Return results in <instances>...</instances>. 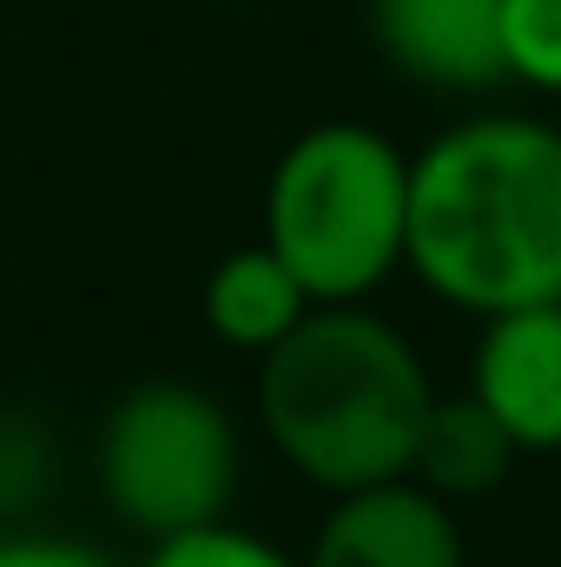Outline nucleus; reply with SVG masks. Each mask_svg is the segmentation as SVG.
<instances>
[{"label": "nucleus", "mask_w": 561, "mask_h": 567, "mask_svg": "<svg viewBox=\"0 0 561 567\" xmlns=\"http://www.w3.org/2000/svg\"><path fill=\"white\" fill-rule=\"evenodd\" d=\"M404 271L469 317L561 297V126L476 113L410 158Z\"/></svg>", "instance_id": "f257e3e1"}, {"label": "nucleus", "mask_w": 561, "mask_h": 567, "mask_svg": "<svg viewBox=\"0 0 561 567\" xmlns=\"http://www.w3.org/2000/svg\"><path fill=\"white\" fill-rule=\"evenodd\" d=\"M252 396L284 468L324 495H350L410 475L436 383L390 317L370 303H317L258 357Z\"/></svg>", "instance_id": "f03ea898"}, {"label": "nucleus", "mask_w": 561, "mask_h": 567, "mask_svg": "<svg viewBox=\"0 0 561 567\" xmlns=\"http://www.w3.org/2000/svg\"><path fill=\"white\" fill-rule=\"evenodd\" d=\"M410 152L364 126L324 120L278 152L265 185V251L304 284L310 303H370L404 271Z\"/></svg>", "instance_id": "7ed1b4c3"}, {"label": "nucleus", "mask_w": 561, "mask_h": 567, "mask_svg": "<svg viewBox=\"0 0 561 567\" xmlns=\"http://www.w3.org/2000/svg\"><path fill=\"white\" fill-rule=\"evenodd\" d=\"M93 482L133 535L165 542L232 515L245 482V442L212 390L152 377L106 410L93 442Z\"/></svg>", "instance_id": "20e7f679"}, {"label": "nucleus", "mask_w": 561, "mask_h": 567, "mask_svg": "<svg viewBox=\"0 0 561 567\" xmlns=\"http://www.w3.org/2000/svg\"><path fill=\"white\" fill-rule=\"evenodd\" d=\"M469 396L522 455H561V297L482 317L469 350Z\"/></svg>", "instance_id": "39448f33"}, {"label": "nucleus", "mask_w": 561, "mask_h": 567, "mask_svg": "<svg viewBox=\"0 0 561 567\" xmlns=\"http://www.w3.org/2000/svg\"><path fill=\"white\" fill-rule=\"evenodd\" d=\"M304 567H462V528L442 495L422 482L397 475L377 488L330 495V515L317 522L310 548L297 555Z\"/></svg>", "instance_id": "423d86ee"}, {"label": "nucleus", "mask_w": 561, "mask_h": 567, "mask_svg": "<svg viewBox=\"0 0 561 567\" xmlns=\"http://www.w3.org/2000/svg\"><path fill=\"white\" fill-rule=\"evenodd\" d=\"M377 53L436 93H482L502 73V0H370Z\"/></svg>", "instance_id": "0eeeda50"}, {"label": "nucleus", "mask_w": 561, "mask_h": 567, "mask_svg": "<svg viewBox=\"0 0 561 567\" xmlns=\"http://www.w3.org/2000/svg\"><path fill=\"white\" fill-rule=\"evenodd\" d=\"M317 303L304 297V284L284 271V258H272L265 245H238L212 265L205 278V323L218 343L245 350V357H265L272 343H284Z\"/></svg>", "instance_id": "6e6552de"}, {"label": "nucleus", "mask_w": 561, "mask_h": 567, "mask_svg": "<svg viewBox=\"0 0 561 567\" xmlns=\"http://www.w3.org/2000/svg\"><path fill=\"white\" fill-rule=\"evenodd\" d=\"M516 442L502 435V423L462 390V396H436L429 416H422L417 455H410V482H422L429 495L442 502H469V495H489L509 482L516 468Z\"/></svg>", "instance_id": "1a4fd4ad"}, {"label": "nucleus", "mask_w": 561, "mask_h": 567, "mask_svg": "<svg viewBox=\"0 0 561 567\" xmlns=\"http://www.w3.org/2000/svg\"><path fill=\"white\" fill-rule=\"evenodd\" d=\"M502 73L561 93V0H502Z\"/></svg>", "instance_id": "9d476101"}, {"label": "nucleus", "mask_w": 561, "mask_h": 567, "mask_svg": "<svg viewBox=\"0 0 561 567\" xmlns=\"http://www.w3.org/2000/svg\"><path fill=\"white\" fill-rule=\"evenodd\" d=\"M140 567H304V561L284 555L278 542L238 528V522H205V528H185V535L152 542Z\"/></svg>", "instance_id": "9b49d317"}, {"label": "nucleus", "mask_w": 561, "mask_h": 567, "mask_svg": "<svg viewBox=\"0 0 561 567\" xmlns=\"http://www.w3.org/2000/svg\"><path fill=\"white\" fill-rule=\"evenodd\" d=\"M0 567H113L100 548L67 535H0Z\"/></svg>", "instance_id": "f8f14e48"}]
</instances>
